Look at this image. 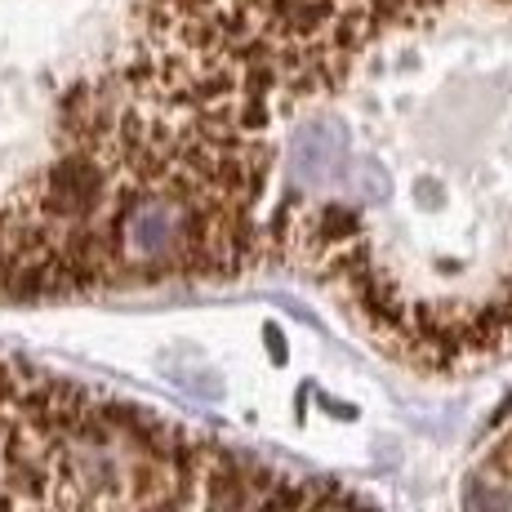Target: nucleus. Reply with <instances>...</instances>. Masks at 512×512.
Here are the masks:
<instances>
[{
	"instance_id": "f257e3e1",
	"label": "nucleus",
	"mask_w": 512,
	"mask_h": 512,
	"mask_svg": "<svg viewBox=\"0 0 512 512\" xmlns=\"http://www.w3.org/2000/svg\"><path fill=\"white\" fill-rule=\"evenodd\" d=\"M205 210L210 201L183 192L179 183L125 187L107 210L121 277H192V263L205 245Z\"/></svg>"
},
{
	"instance_id": "f03ea898",
	"label": "nucleus",
	"mask_w": 512,
	"mask_h": 512,
	"mask_svg": "<svg viewBox=\"0 0 512 512\" xmlns=\"http://www.w3.org/2000/svg\"><path fill=\"white\" fill-rule=\"evenodd\" d=\"M107 196H112V165L90 147H72L63 161L49 165L41 196H36V210L58 228H72V223L98 219Z\"/></svg>"
},
{
	"instance_id": "7ed1b4c3",
	"label": "nucleus",
	"mask_w": 512,
	"mask_h": 512,
	"mask_svg": "<svg viewBox=\"0 0 512 512\" xmlns=\"http://www.w3.org/2000/svg\"><path fill=\"white\" fill-rule=\"evenodd\" d=\"M352 165V139L339 121H308L285 143V174L294 192H330L343 187Z\"/></svg>"
},
{
	"instance_id": "20e7f679",
	"label": "nucleus",
	"mask_w": 512,
	"mask_h": 512,
	"mask_svg": "<svg viewBox=\"0 0 512 512\" xmlns=\"http://www.w3.org/2000/svg\"><path fill=\"white\" fill-rule=\"evenodd\" d=\"M464 512H512V486L499 477H472L464 490Z\"/></svg>"
},
{
	"instance_id": "39448f33",
	"label": "nucleus",
	"mask_w": 512,
	"mask_h": 512,
	"mask_svg": "<svg viewBox=\"0 0 512 512\" xmlns=\"http://www.w3.org/2000/svg\"><path fill=\"white\" fill-rule=\"evenodd\" d=\"M343 183H352L357 201H388V196H392V179H388V170H383L379 161H357V165H348Z\"/></svg>"
},
{
	"instance_id": "423d86ee",
	"label": "nucleus",
	"mask_w": 512,
	"mask_h": 512,
	"mask_svg": "<svg viewBox=\"0 0 512 512\" xmlns=\"http://www.w3.org/2000/svg\"><path fill=\"white\" fill-rule=\"evenodd\" d=\"M170 374H174V383H179L183 392H192V397H201V401H223V379L214 374L210 366H187V370H179L170 361Z\"/></svg>"
},
{
	"instance_id": "0eeeda50",
	"label": "nucleus",
	"mask_w": 512,
	"mask_h": 512,
	"mask_svg": "<svg viewBox=\"0 0 512 512\" xmlns=\"http://www.w3.org/2000/svg\"><path fill=\"white\" fill-rule=\"evenodd\" d=\"M303 512H366V508L343 499V495H334V490H312V499L303 504Z\"/></svg>"
},
{
	"instance_id": "6e6552de",
	"label": "nucleus",
	"mask_w": 512,
	"mask_h": 512,
	"mask_svg": "<svg viewBox=\"0 0 512 512\" xmlns=\"http://www.w3.org/2000/svg\"><path fill=\"white\" fill-rule=\"evenodd\" d=\"M410 192H415V201L423 205V210H437V205L446 201V183H441L437 174H419Z\"/></svg>"
},
{
	"instance_id": "1a4fd4ad",
	"label": "nucleus",
	"mask_w": 512,
	"mask_h": 512,
	"mask_svg": "<svg viewBox=\"0 0 512 512\" xmlns=\"http://www.w3.org/2000/svg\"><path fill=\"white\" fill-rule=\"evenodd\" d=\"M486 468H490V477H499V481H508V486H512V432L495 441V450H490Z\"/></svg>"
},
{
	"instance_id": "9d476101",
	"label": "nucleus",
	"mask_w": 512,
	"mask_h": 512,
	"mask_svg": "<svg viewBox=\"0 0 512 512\" xmlns=\"http://www.w3.org/2000/svg\"><path fill=\"white\" fill-rule=\"evenodd\" d=\"M268 352H272L277 361H285V339H281L277 330H268Z\"/></svg>"
}]
</instances>
